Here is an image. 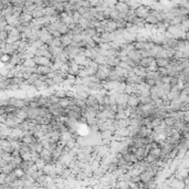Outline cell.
Here are the masks:
<instances>
[{"mask_svg":"<svg viewBox=\"0 0 189 189\" xmlns=\"http://www.w3.org/2000/svg\"><path fill=\"white\" fill-rule=\"evenodd\" d=\"M94 75L101 81H106L107 80V77H109V74H106L105 72H103V71H101V70L96 71V73L94 74Z\"/></svg>","mask_w":189,"mask_h":189,"instance_id":"ffe728a7","label":"cell"},{"mask_svg":"<svg viewBox=\"0 0 189 189\" xmlns=\"http://www.w3.org/2000/svg\"><path fill=\"white\" fill-rule=\"evenodd\" d=\"M52 67H49V65H38L37 67V73L39 74H45V75H48L49 73H51L52 72Z\"/></svg>","mask_w":189,"mask_h":189,"instance_id":"9c48e42d","label":"cell"},{"mask_svg":"<svg viewBox=\"0 0 189 189\" xmlns=\"http://www.w3.org/2000/svg\"><path fill=\"white\" fill-rule=\"evenodd\" d=\"M152 119L153 116H146V117H143V119L139 121V126H148L151 124Z\"/></svg>","mask_w":189,"mask_h":189,"instance_id":"603a6c76","label":"cell"},{"mask_svg":"<svg viewBox=\"0 0 189 189\" xmlns=\"http://www.w3.org/2000/svg\"><path fill=\"white\" fill-rule=\"evenodd\" d=\"M157 73L159 74L160 77H166V75H168V70H167V67H158V70H157Z\"/></svg>","mask_w":189,"mask_h":189,"instance_id":"f1b7e54d","label":"cell"},{"mask_svg":"<svg viewBox=\"0 0 189 189\" xmlns=\"http://www.w3.org/2000/svg\"><path fill=\"white\" fill-rule=\"evenodd\" d=\"M128 57H129L132 60H134L135 62H137V63H139V61L142 60L141 51H138V50H136V49H134V50H132V51L128 52Z\"/></svg>","mask_w":189,"mask_h":189,"instance_id":"8992f818","label":"cell"},{"mask_svg":"<svg viewBox=\"0 0 189 189\" xmlns=\"http://www.w3.org/2000/svg\"><path fill=\"white\" fill-rule=\"evenodd\" d=\"M145 82H146L149 86H154V85H156V80H154V79H146V77H145Z\"/></svg>","mask_w":189,"mask_h":189,"instance_id":"e575fe53","label":"cell"},{"mask_svg":"<svg viewBox=\"0 0 189 189\" xmlns=\"http://www.w3.org/2000/svg\"><path fill=\"white\" fill-rule=\"evenodd\" d=\"M26 1L27 0H11V3H12L13 6L24 7L26 6Z\"/></svg>","mask_w":189,"mask_h":189,"instance_id":"f546056e","label":"cell"},{"mask_svg":"<svg viewBox=\"0 0 189 189\" xmlns=\"http://www.w3.org/2000/svg\"><path fill=\"white\" fill-rule=\"evenodd\" d=\"M83 34L90 35V37L93 38V37H95V35L97 34V30H96V28H94V27H89L86 29H84Z\"/></svg>","mask_w":189,"mask_h":189,"instance_id":"ac0fdd59","label":"cell"},{"mask_svg":"<svg viewBox=\"0 0 189 189\" xmlns=\"http://www.w3.org/2000/svg\"><path fill=\"white\" fill-rule=\"evenodd\" d=\"M27 109H28V119H37L40 116L41 107H29V106H27Z\"/></svg>","mask_w":189,"mask_h":189,"instance_id":"7a4b0ae2","label":"cell"},{"mask_svg":"<svg viewBox=\"0 0 189 189\" xmlns=\"http://www.w3.org/2000/svg\"><path fill=\"white\" fill-rule=\"evenodd\" d=\"M176 121H177V119L176 117H174V116H167L166 119H164V122L166 123V125L167 126H171L173 127L174 126V124L176 123Z\"/></svg>","mask_w":189,"mask_h":189,"instance_id":"44dd1931","label":"cell"},{"mask_svg":"<svg viewBox=\"0 0 189 189\" xmlns=\"http://www.w3.org/2000/svg\"><path fill=\"white\" fill-rule=\"evenodd\" d=\"M10 59H11V55L8 54V53H2V57H1V61L3 63H8L10 62Z\"/></svg>","mask_w":189,"mask_h":189,"instance_id":"836d02e7","label":"cell"},{"mask_svg":"<svg viewBox=\"0 0 189 189\" xmlns=\"http://www.w3.org/2000/svg\"><path fill=\"white\" fill-rule=\"evenodd\" d=\"M83 29H86V28H89V27H91V21L90 20L85 19V18H82L80 21V23H79Z\"/></svg>","mask_w":189,"mask_h":189,"instance_id":"83f0119b","label":"cell"},{"mask_svg":"<svg viewBox=\"0 0 189 189\" xmlns=\"http://www.w3.org/2000/svg\"><path fill=\"white\" fill-rule=\"evenodd\" d=\"M83 31H84L83 28H82L80 24H77L73 29H71L70 32L72 33V34H83Z\"/></svg>","mask_w":189,"mask_h":189,"instance_id":"cb8c5ba5","label":"cell"},{"mask_svg":"<svg viewBox=\"0 0 189 189\" xmlns=\"http://www.w3.org/2000/svg\"><path fill=\"white\" fill-rule=\"evenodd\" d=\"M127 119V115L125 114L124 111H119V112L116 113L115 119Z\"/></svg>","mask_w":189,"mask_h":189,"instance_id":"4dcf8cb0","label":"cell"},{"mask_svg":"<svg viewBox=\"0 0 189 189\" xmlns=\"http://www.w3.org/2000/svg\"><path fill=\"white\" fill-rule=\"evenodd\" d=\"M152 10H153L152 7L146 6V5H141L137 9H135V12H136V16L137 17L143 18V19H146V18L152 13Z\"/></svg>","mask_w":189,"mask_h":189,"instance_id":"6da1fadb","label":"cell"},{"mask_svg":"<svg viewBox=\"0 0 189 189\" xmlns=\"http://www.w3.org/2000/svg\"><path fill=\"white\" fill-rule=\"evenodd\" d=\"M39 77H40V74H39V73H32L31 77H30L28 80L24 81V83L29 84V85H33V83H34L35 81L39 80Z\"/></svg>","mask_w":189,"mask_h":189,"instance_id":"d6986e66","label":"cell"},{"mask_svg":"<svg viewBox=\"0 0 189 189\" xmlns=\"http://www.w3.org/2000/svg\"><path fill=\"white\" fill-rule=\"evenodd\" d=\"M183 121L185 123H189V109H188V111H185V112H184Z\"/></svg>","mask_w":189,"mask_h":189,"instance_id":"d590c367","label":"cell"},{"mask_svg":"<svg viewBox=\"0 0 189 189\" xmlns=\"http://www.w3.org/2000/svg\"><path fill=\"white\" fill-rule=\"evenodd\" d=\"M9 37V32L6 31V30H1V33H0V40L1 41H6L7 39Z\"/></svg>","mask_w":189,"mask_h":189,"instance_id":"1f68e13d","label":"cell"},{"mask_svg":"<svg viewBox=\"0 0 189 189\" xmlns=\"http://www.w3.org/2000/svg\"><path fill=\"white\" fill-rule=\"evenodd\" d=\"M32 16H33V18H34V19H40V18H42V17H44L45 16L44 7H38V8H37L34 11H33Z\"/></svg>","mask_w":189,"mask_h":189,"instance_id":"5bb4252c","label":"cell"},{"mask_svg":"<svg viewBox=\"0 0 189 189\" xmlns=\"http://www.w3.org/2000/svg\"><path fill=\"white\" fill-rule=\"evenodd\" d=\"M8 105H9V97L1 99V106H8Z\"/></svg>","mask_w":189,"mask_h":189,"instance_id":"74e56055","label":"cell"},{"mask_svg":"<svg viewBox=\"0 0 189 189\" xmlns=\"http://www.w3.org/2000/svg\"><path fill=\"white\" fill-rule=\"evenodd\" d=\"M128 97H129V95H128L127 93H125V92L119 93L117 95H116V103H117L119 105L126 106L127 105V102H128Z\"/></svg>","mask_w":189,"mask_h":189,"instance_id":"277c9868","label":"cell"},{"mask_svg":"<svg viewBox=\"0 0 189 189\" xmlns=\"http://www.w3.org/2000/svg\"><path fill=\"white\" fill-rule=\"evenodd\" d=\"M156 64L158 67H166L167 65H169V59L168 58H156Z\"/></svg>","mask_w":189,"mask_h":189,"instance_id":"e0dca14e","label":"cell"},{"mask_svg":"<svg viewBox=\"0 0 189 189\" xmlns=\"http://www.w3.org/2000/svg\"><path fill=\"white\" fill-rule=\"evenodd\" d=\"M61 40H62V44L63 47H67V45H70L72 44V42H73V39H72V33H67V34H63L61 37Z\"/></svg>","mask_w":189,"mask_h":189,"instance_id":"7c38bea8","label":"cell"},{"mask_svg":"<svg viewBox=\"0 0 189 189\" xmlns=\"http://www.w3.org/2000/svg\"><path fill=\"white\" fill-rule=\"evenodd\" d=\"M145 21H146L147 24H151V26H156V24L159 22V19H158L156 16H154L153 13H151V15H149V16L145 19Z\"/></svg>","mask_w":189,"mask_h":189,"instance_id":"2e32d148","label":"cell"},{"mask_svg":"<svg viewBox=\"0 0 189 189\" xmlns=\"http://www.w3.org/2000/svg\"><path fill=\"white\" fill-rule=\"evenodd\" d=\"M48 99H49V103H50V104H58V103L60 102V97L57 96L55 94H51Z\"/></svg>","mask_w":189,"mask_h":189,"instance_id":"4316f807","label":"cell"},{"mask_svg":"<svg viewBox=\"0 0 189 189\" xmlns=\"http://www.w3.org/2000/svg\"><path fill=\"white\" fill-rule=\"evenodd\" d=\"M72 18H73L74 22L77 23V24H79L80 21H81V19L83 18V16H82V15H81L77 10H75V11H73V13H72Z\"/></svg>","mask_w":189,"mask_h":189,"instance_id":"7402d4cb","label":"cell"},{"mask_svg":"<svg viewBox=\"0 0 189 189\" xmlns=\"http://www.w3.org/2000/svg\"><path fill=\"white\" fill-rule=\"evenodd\" d=\"M116 29H117L116 20H113V19L106 20V32H114Z\"/></svg>","mask_w":189,"mask_h":189,"instance_id":"52a82bcc","label":"cell"},{"mask_svg":"<svg viewBox=\"0 0 189 189\" xmlns=\"http://www.w3.org/2000/svg\"><path fill=\"white\" fill-rule=\"evenodd\" d=\"M155 61V58L154 57H148V58H142V60L139 61V65H142V67H144L147 69L149 65H151L153 62Z\"/></svg>","mask_w":189,"mask_h":189,"instance_id":"4fadbf2b","label":"cell"},{"mask_svg":"<svg viewBox=\"0 0 189 189\" xmlns=\"http://www.w3.org/2000/svg\"><path fill=\"white\" fill-rule=\"evenodd\" d=\"M135 49L138 50V51H142V50H146V42H134Z\"/></svg>","mask_w":189,"mask_h":189,"instance_id":"484cf974","label":"cell"},{"mask_svg":"<svg viewBox=\"0 0 189 189\" xmlns=\"http://www.w3.org/2000/svg\"><path fill=\"white\" fill-rule=\"evenodd\" d=\"M33 19H34L33 16H32V15H29V13L22 12L20 15V20H21V22H22L23 24H28V26H29L30 22H31Z\"/></svg>","mask_w":189,"mask_h":189,"instance_id":"30bf717a","label":"cell"},{"mask_svg":"<svg viewBox=\"0 0 189 189\" xmlns=\"http://www.w3.org/2000/svg\"><path fill=\"white\" fill-rule=\"evenodd\" d=\"M35 165H37V167H38V169L40 170H43L44 169L45 165H47V163H45V160L43 159V158H39V159L35 160Z\"/></svg>","mask_w":189,"mask_h":189,"instance_id":"d4e9b609","label":"cell"},{"mask_svg":"<svg viewBox=\"0 0 189 189\" xmlns=\"http://www.w3.org/2000/svg\"><path fill=\"white\" fill-rule=\"evenodd\" d=\"M115 8L119 10V12H124V13H127L129 11V9H131L129 6L127 5V2H125V1H117L115 3Z\"/></svg>","mask_w":189,"mask_h":189,"instance_id":"5b68a950","label":"cell"},{"mask_svg":"<svg viewBox=\"0 0 189 189\" xmlns=\"http://www.w3.org/2000/svg\"><path fill=\"white\" fill-rule=\"evenodd\" d=\"M9 164V161H7L6 159H3V158H0V168H2V167H6L7 165Z\"/></svg>","mask_w":189,"mask_h":189,"instance_id":"8d00e7d4","label":"cell"},{"mask_svg":"<svg viewBox=\"0 0 189 189\" xmlns=\"http://www.w3.org/2000/svg\"><path fill=\"white\" fill-rule=\"evenodd\" d=\"M33 59H34L35 63L38 65H49V67H51L52 63H53L51 61V59L48 58V57H37V55H34Z\"/></svg>","mask_w":189,"mask_h":189,"instance_id":"3957f363","label":"cell"},{"mask_svg":"<svg viewBox=\"0 0 189 189\" xmlns=\"http://www.w3.org/2000/svg\"><path fill=\"white\" fill-rule=\"evenodd\" d=\"M31 75H32V73H30V72H23V80L24 81L28 80Z\"/></svg>","mask_w":189,"mask_h":189,"instance_id":"f35d334b","label":"cell"},{"mask_svg":"<svg viewBox=\"0 0 189 189\" xmlns=\"http://www.w3.org/2000/svg\"><path fill=\"white\" fill-rule=\"evenodd\" d=\"M127 105L133 106V107H136V106L139 105V97L136 95H129L128 97V102Z\"/></svg>","mask_w":189,"mask_h":189,"instance_id":"9a60e30c","label":"cell"},{"mask_svg":"<svg viewBox=\"0 0 189 189\" xmlns=\"http://www.w3.org/2000/svg\"><path fill=\"white\" fill-rule=\"evenodd\" d=\"M133 70H134L135 74L138 75V77H146V74H147V69L144 67H142V65H139V64H137V65H136Z\"/></svg>","mask_w":189,"mask_h":189,"instance_id":"ba28073f","label":"cell"},{"mask_svg":"<svg viewBox=\"0 0 189 189\" xmlns=\"http://www.w3.org/2000/svg\"><path fill=\"white\" fill-rule=\"evenodd\" d=\"M52 45H54V47H63V44H62L61 38H54V39H53Z\"/></svg>","mask_w":189,"mask_h":189,"instance_id":"d6a6232c","label":"cell"},{"mask_svg":"<svg viewBox=\"0 0 189 189\" xmlns=\"http://www.w3.org/2000/svg\"><path fill=\"white\" fill-rule=\"evenodd\" d=\"M33 85H34V87L37 89L38 91H42V90H47V89H49V85L48 83L45 82V81H42V80H37L33 83Z\"/></svg>","mask_w":189,"mask_h":189,"instance_id":"8fae6325","label":"cell"}]
</instances>
